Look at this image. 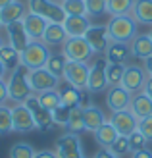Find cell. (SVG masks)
I'll return each mask as SVG.
<instances>
[{
  "label": "cell",
  "mask_w": 152,
  "mask_h": 158,
  "mask_svg": "<svg viewBox=\"0 0 152 158\" xmlns=\"http://www.w3.org/2000/svg\"><path fill=\"white\" fill-rule=\"evenodd\" d=\"M108 37L112 43H123L129 44L139 35V23L133 19V15H114L106 23Z\"/></svg>",
  "instance_id": "obj_1"
},
{
  "label": "cell",
  "mask_w": 152,
  "mask_h": 158,
  "mask_svg": "<svg viewBox=\"0 0 152 158\" xmlns=\"http://www.w3.org/2000/svg\"><path fill=\"white\" fill-rule=\"evenodd\" d=\"M6 85H8V98H10L14 104H23L27 98L33 97V89L27 81V69L19 66L18 69L8 73L6 77Z\"/></svg>",
  "instance_id": "obj_2"
},
{
  "label": "cell",
  "mask_w": 152,
  "mask_h": 158,
  "mask_svg": "<svg viewBox=\"0 0 152 158\" xmlns=\"http://www.w3.org/2000/svg\"><path fill=\"white\" fill-rule=\"evenodd\" d=\"M27 12L41 15L48 23H64L68 18V14L64 12V6L58 0H29Z\"/></svg>",
  "instance_id": "obj_3"
},
{
  "label": "cell",
  "mask_w": 152,
  "mask_h": 158,
  "mask_svg": "<svg viewBox=\"0 0 152 158\" xmlns=\"http://www.w3.org/2000/svg\"><path fill=\"white\" fill-rule=\"evenodd\" d=\"M50 56V50L43 41H31L25 48L21 50V66L27 72L41 69L46 66V60Z\"/></svg>",
  "instance_id": "obj_4"
},
{
  "label": "cell",
  "mask_w": 152,
  "mask_h": 158,
  "mask_svg": "<svg viewBox=\"0 0 152 158\" xmlns=\"http://www.w3.org/2000/svg\"><path fill=\"white\" fill-rule=\"evenodd\" d=\"M106 66L108 60L104 54H98L91 64H89V83H87V91L91 94H98L108 89V77H106Z\"/></svg>",
  "instance_id": "obj_5"
},
{
  "label": "cell",
  "mask_w": 152,
  "mask_h": 158,
  "mask_svg": "<svg viewBox=\"0 0 152 158\" xmlns=\"http://www.w3.org/2000/svg\"><path fill=\"white\" fill-rule=\"evenodd\" d=\"M62 54L69 62H85V64H91L94 58V52L85 37H69L62 46Z\"/></svg>",
  "instance_id": "obj_6"
},
{
  "label": "cell",
  "mask_w": 152,
  "mask_h": 158,
  "mask_svg": "<svg viewBox=\"0 0 152 158\" xmlns=\"http://www.w3.org/2000/svg\"><path fill=\"white\" fill-rule=\"evenodd\" d=\"M56 154L58 158H87L83 152V145H81V137L77 133H64L62 137L56 141Z\"/></svg>",
  "instance_id": "obj_7"
},
{
  "label": "cell",
  "mask_w": 152,
  "mask_h": 158,
  "mask_svg": "<svg viewBox=\"0 0 152 158\" xmlns=\"http://www.w3.org/2000/svg\"><path fill=\"white\" fill-rule=\"evenodd\" d=\"M62 79L66 83H69L71 87L79 89V91L87 89V83H89V64H85V62H69L68 60Z\"/></svg>",
  "instance_id": "obj_8"
},
{
  "label": "cell",
  "mask_w": 152,
  "mask_h": 158,
  "mask_svg": "<svg viewBox=\"0 0 152 158\" xmlns=\"http://www.w3.org/2000/svg\"><path fill=\"white\" fill-rule=\"evenodd\" d=\"M27 81L31 85L33 93H44V91H52V89H58L60 85V79L52 75L46 68L41 69H33V72H27Z\"/></svg>",
  "instance_id": "obj_9"
},
{
  "label": "cell",
  "mask_w": 152,
  "mask_h": 158,
  "mask_svg": "<svg viewBox=\"0 0 152 158\" xmlns=\"http://www.w3.org/2000/svg\"><path fill=\"white\" fill-rule=\"evenodd\" d=\"M85 41L89 43V46L92 48L94 56L104 54L106 48L110 46V37H108V27L106 25H97V23H91V27L87 29L85 33Z\"/></svg>",
  "instance_id": "obj_10"
},
{
  "label": "cell",
  "mask_w": 152,
  "mask_h": 158,
  "mask_svg": "<svg viewBox=\"0 0 152 158\" xmlns=\"http://www.w3.org/2000/svg\"><path fill=\"white\" fill-rule=\"evenodd\" d=\"M110 122L116 127V131L119 133V135H123V137H129L133 131L139 129V118L135 116L129 108L119 110V112H112Z\"/></svg>",
  "instance_id": "obj_11"
},
{
  "label": "cell",
  "mask_w": 152,
  "mask_h": 158,
  "mask_svg": "<svg viewBox=\"0 0 152 158\" xmlns=\"http://www.w3.org/2000/svg\"><path fill=\"white\" fill-rule=\"evenodd\" d=\"M12 123H14L15 133H31L33 129H37L35 118L25 104H14L12 106Z\"/></svg>",
  "instance_id": "obj_12"
},
{
  "label": "cell",
  "mask_w": 152,
  "mask_h": 158,
  "mask_svg": "<svg viewBox=\"0 0 152 158\" xmlns=\"http://www.w3.org/2000/svg\"><path fill=\"white\" fill-rule=\"evenodd\" d=\"M146 72L142 66H127L125 68V73L121 79V87H125L129 93L137 94L145 89V83H146Z\"/></svg>",
  "instance_id": "obj_13"
},
{
  "label": "cell",
  "mask_w": 152,
  "mask_h": 158,
  "mask_svg": "<svg viewBox=\"0 0 152 158\" xmlns=\"http://www.w3.org/2000/svg\"><path fill=\"white\" fill-rule=\"evenodd\" d=\"M133 93H129L121 85L110 87V91L106 93V106L110 108V112H119V110H127L131 104Z\"/></svg>",
  "instance_id": "obj_14"
},
{
  "label": "cell",
  "mask_w": 152,
  "mask_h": 158,
  "mask_svg": "<svg viewBox=\"0 0 152 158\" xmlns=\"http://www.w3.org/2000/svg\"><path fill=\"white\" fill-rule=\"evenodd\" d=\"M23 104L31 110V114H33L35 123H37L39 129H50V125H54V122H52V112H48L46 108H43V104L37 98V94H33L31 98H27Z\"/></svg>",
  "instance_id": "obj_15"
},
{
  "label": "cell",
  "mask_w": 152,
  "mask_h": 158,
  "mask_svg": "<svg viewBox=\"0 0 152 158\" xmlns=\"http://www.w3.org/2000/svg\"><path fill=\"white\" fill-rule=\"evenodd\" d=\"M21 23H23V27H25V33L29 35L31 41H43L44 29H46V25H48V21H46V19H43L41 15H37V14L27 12L25 18L21 19Z\"/></svg>",
  "instance_id": "obj_16"
},
{
  "label": "cell",
  "mask_w": 152,
  "mask_h": 158,
  "mask_svg": "<svg viewBox=\"0 0 152 158\" xmlns=\"http://www.w3.org/2000/svg\"><path fill=\"white\" fill-rule=\"evenodd\" d=\"M4 31H6V39H8V43H10L14 48H18L19 52L31 43V39H29V35L25 33V27H23V23H21V21H15V23H10V25H6Z\"/></svg>",
  "instance_id": "obj_17"
},
{
  "label": "cell",
  "mask_w": 152,
  "mask_h": 158,
  "mask_svg": "<svg viewBox=\"0 0 152 158\" xmlns=\"http://www.w3.org/2000/svg\"><path fill=\"white\" fill-rule=\"evenodd\" d=\"M27 14V6L21 2V0H14L8 6H4L0 10V23L2 27L10 25V23H15V21H21Z\"/></svg>",
  "instance_id": "obj_18"
},
{
  "label": "cell",
  "mask_w": 152,
  "mask_h": 158,
  "mask_svg": "<svg viewBox=\"0 0 152 158\" xmlns=\"http://www.w3.org/2000/svg\"><path fill=\"white\" fill-rule=\"evenodd\" d=\"M129 50H131V56L137 58V60H142L145 62L146 58L152 56V39L150 35L146 33H141L133 39V41L129 43Z\"/></svg>",
  "instance_id": "obj_19"
},
{
  "label": "cell",
  "mask_w": 152,
  "mask_h": 158,
  "mask_svg": "<svg viewBox=\"0 0 152 158\" xmlns=\"http://www.w3.org/2000/svg\"><path fill=\"white\" fill-rule=\"evenodd\" d=\"M68 33H66V27L64 23H48L44 29V35H43V43L48 46H64V43L68 41Z\"/></svg>",
  "instance_id": "obj_20"
},
{
  "label": "cell",
  "mask_w": 152,
  "mask_h": 158,
  "mask_svg": "<svg viewBox=\"0 0 152 158\" xmlns=\"http://www.w3.org/2000/svg\"><path fill=\"white\" fill-rule=\"evenodd\" d=\"M68 37H85L87 29L91 27V18L89 15H68L64 21Z\"/></svg>",
  "instance_id": "obj_21"
},
{
  "label": "cell",
  "mask_w": 152,
  "mask_h": 158,
  "mask_svg": "<svg viewBox=\"0 0 152 158\" xmlns=\"http://www.w3.org/2000/svg\"><path fill=\"white\" fill-rule=\"evenodd\" d=\"M83 120H85V131L94 133L106 122V116H104V112L97 104H87V106H83Z\"/></svg>",
  "instance_id": "obj_22"
},
{
  "label": "cell",
  "mask_w": 152,
  "mask_h": 158,
  "mask_svg": "<svg viewBox=\"0 0 152 158\" xmlns=\"http://www.w3.org/2000/svg\"><path fill=\"white\" fill-rule=\"evenodd\" d=\"M129 110L139 118V120H142V118H148L152 116V98L148 97V94L145 93H137V94H133V98H131V104H129Z\"/></svg>",
  "instance_id": "obj_23"
},
{
  "label": "cell",
  "mask_w": 152,
  "mask_h": 158,
  "mask_svg": "<svg viewBox=\"0 0 152 158\" xmlns=\"http://www.w3.org/2000/svg\"><path fill=\"white\" fill-rule=\"evenodd\" d=\"M104 56L110 64H125L127 60L131 58V50H129V44H123V43H110V46L106 48Z\"/></svg>",
  "instance_id": "obj_24"
},
{
  "label": "cell",
  "mask_w": 152,
  "mask_h": 158,
  "mask_svg": "<svg viewBox=\"0 0 152 158\" xmlns=\"http://www.w3.org/2000/svg\"><path fill=\"white\" fill-rule=\"evenodd\" d=\"M117 137H119V133L116 131V127L112 125L110 120H106L97 131H94V139H97V143H98L102 148H110L112 145L116 143Z\"/></svg>",
  "instance_id": "obj_25"
},
{
  "label": "cell",
  "mask_w": 152,
  "mask_h": 158,
  "mask_svg": "<svg viewBox=\"0 0 152 158\" xmlns=\"http://www.w3.org/2000/svg\"><path fill=\"white\" fill-rule=\"evenodd\" d=\"M0 62L4 64L8 72H14L21 66V52L18 48H14L10 43H4L0 48Z\"/></svg>",
  "instance_id": "obj_26"
},
{
  "label": "cell",
  "mask_w": 152,
  "mask_h": 158,
  "mask_svg": "<svg viewBox=\"0 0 152 158\" xmlns=\"http://www.w3.org/2000/svg\"><path fill=\"white\" fill-rule=\"evenodd\" d=\"M60 94H62V106H66L69 110H75V108H83L81 102H83V91L71 87L69 83H66L60 89Z\"/></svg>",
  "instance_id": "obj_27"
},
{
  "label": "cell",
  "mask_w": 152,
  "mask_h": 158,
  "mask_svg": "<svg viewBox=\"0 0 152 158\" xmlns=\"http://www.w3.org/2000/svg\"><path fill=\"white\" fill-rule=\"evenodd\" d=\"M131 15L139 25H152V0H135Z\"/></svg>",
  "instance_id": "obj_28"
},
{
  "label": "cell",
  "mask_w": 152,
  "mask_h": 158,
  "mask_svg": "<svg viewBox=\"0 0 152 158\" xmlns=\"http://www.w3.org/2000/svg\"><path fill=\"white\" fill-rule=\"evenodd\" d=\"M66 64H68V58L64 56L62 52H50V56H48V60H46L44 68L48 69L52 75L62 79L64 77V69H66Z\"/></svg>",
  "instance_id": "obj_29"
},
{
  "label": "cell",
  "mask_w": 152,
  "mask_h": 158,
  "mask_svg": "<svg viewBox=\"0 0 152 158\" xmlns=\"http://www.w3.org/2000/svg\"><path fill=\"white\" fill-rule=\"evenodd\" d=\"M39 102L43 104V108H46L48 112H54L56 108L62 106V94L58 89H52V91H44V93H39L37 94Z\"/></svg>",
  "instance_id": "obj_30"
},
{
  "label": "cell",
  "mask_w": 152,
  "mask_h": 158,
  "mask_svg": "<svg viewBox=\"0 0 152 158\" xmlns=\"http://www.w3.org/2000/svg\"><path fill=\"white\" fill-rule=\"evenodd\" d=\"M135 0H108V15H131Z\"/></svg>",
  "instance_id": "obj_31"
},
{
  "label": "cell",
  "mask_w": 152,
  "mask_h": 158,
  "mask_svg": "<svg viewBox=\"0 0 152 158\" xmlns=\"http://www.w3.org/2000/svg\"><path fill=\"white\" fill-rule=\"evenodd\" d=\"M68 131L71 133H77V135H81L85 131V120H83V108H75L71 110L69 114V120H68Z\"/></svg>",
  "instance_id": "obj_32"
},
{
  "label": "cell",
  "mask_w": 152,
  "mask_h": 158,
  "mask_svg": "<svg viewBox=\"0 0 152 158\" xmlns=\"http://www.w3.org/2000/svg\"><path fill=\"white\" fill-rule=\"evenodd\" d=\"M125 68L127 66H123V64H110V62H108V66H106V77H108V85L110 87L121 85Z\"/></svg>",
  "instance_id": "obj_33"
},
{
  "label": "cell",
  "mask_w": 152,
  "mask_h": 158,
  "mask_svg": "<svg viewBox=\"0 0 152 158\" xmlns=\"http://www.w3.org/2000/svg\"><path fill=\"white\" fill-rule=\"evenodd\" d=\"M87 4V15L92 18H102L108 14V0H85Z\"/></svg>",
  "instance_id": "obj_34"
},
{
  "label": "cell",
  "mask_w": 152,
  "mask_h": 158,
  "mask_svg": "<svg viewBox=\"0 0 152 158\" xmlns=\"http://www.w3.org/2000/svg\"><path fill=\"white\" fill-rule=\"evenodd\" d=\"M14 131L12 123V108L8 104H0V135H8Z\"/></svg>",
  "instance_id": "obj_35"
},
{
  "label": "cell",
  "mask_w": 152,
  "mask_h": 158,
  "mask_svg": "<svg viewBox=\"0 0 152 158\" xmlns=\"http://www.w3.org/2000/svg\"><path fill=\"white\" fill-rule=\"evenodd\" d=\"M35 152L37 151L29 143H15V145L10 147L8 156L10 158H35Z\"/></svg>",
  "instance_id": "obj_36"
},
{
  "label": "cell",
  "mask_w": 152,
  "mask_h": 158,
  "mask_svg": "<svg viewBox=\"0 0 152 158\" xmlns=\"http://www.w3.org/2000/svg\"><path fill=\"white\" fill-rule=\"evenodd\" d=\"M62 6L68 15H87L85 0H66V2H62Z\"/></svg>",
  "instance_id": "obj_37"
},
{
  "label": "cell",
  "mask_w": 152,
  "mask_h": 158,
  "mask_svg": "<svg viewBox=\"0 0 152 158\" xmlns=\"http://www.w3.org/2000/svg\"><path fill=\"white\" fill-rule=\"evenodd\" d=\"M127 141H129V151H131V152H137V151H141V148H146V145H148L146 137L142 135L139 129L133 131L131 135L127 137Z\"/></svg>",
  "instance_id": "obj_38"
},
{
  "label": "cell",
  "mask_w": 152,
  "mask_h": 158,
  "mask_svg": "<svg viewBox=\"0 0 152 158\" xmlns=\"http://www.w3.org/2000/svg\"><path fill=\"white\" fill-rule=\"evenodd\" d=\"M110 151L114 152L116 156H119V158H121V156H125L127 152H131V151H129V141H127V137L119 135V137L116 139V143L110 147Z\"/></svg>",
  "instance_id": "obj_39"
},
{
  "label": "cell",
  "mask_w": 152,
  "mask_h": 158,
  "mask_svg": "<svg viewBox=\"0 0 152 158\" xmlns=\"http://www.w3.org/2000/svg\"><path fill=\"white\" fill-rule=\"evenodd\" d=\"M69 114H71V110H69V108H66V106L56 108L54 112H52V122H54V125H68Z\"/></svg>",
  "instance_id": "obj_40"
},
{
  "label": "cell",
  "mask_w": 152,
  "mask_h": 158,
  "mask_svg": "<svg viewBox=\"0 0 152 158\" xmlns=\"http://www.w3.org/2000/svg\"><path fill=\"white\" fill-rule=\"evenodd\" d=\"M139 131L146 137V141H152V116L139 120Z\"/></svg>",
  "instance_id": "obj_41"
},
{
  "label": "cell",
  "mask_w": 152,
  "mask_h": 158,
  "mask_svg": "<svg viewBox=\"0 0 152 158\" xmlns=\"http://www.w3.org/2000/svg\"><path fill=\"white\" fill-rule=\"evenodd\" d=\"M10 100L8 98V85H6V79H0V104H6Z\"/></svg>",
  "instance_id": "obj_42"
},
{
  "label": "cell",
  "mask_w": 152,
  "mask_h": 158,
  "mask_svg": "<svg viewBox=\"0 0 152 158\" xmlns=\"http://www.w3.org/2000/svg\"><path fill=\"white\" fill-rule=\"evenodd\" d=\"M94 158H119V156H116L114 152H112L110 151V148H98V151L97 152H94Z\"/></svg>",
  "instance_id": "obj_43"
},
{
  "label": "cell",
  "mask_w": 152,
  "mask_h": 158,
  "mask_svg": "<svg viewBox=\"0 0 152 158\" xmlns=\"http://www.w3.org/2000/svg\"><path fill=\"white\" fill-rule=\"evenodd\" d=\"M35 158H58L56 151H50V148H43V151H37Z\"/></svg>",
  "instance_id": "obj_44"
},
{
  "label": "cell",
  "mask_w": 152,
  "mask_h": 158,
  "mask_svg": "<svg viewBox=\"0 0 152 158\" xmlns=\"http://www.w3.org/2000/svg\"><path fill=\"white\" fill-rule=\"evenodd\" d=\"M131 158H152V151H150V148H141V151L133 152Z\"/></svg>",
  "instance_id": "obj_45"
},
{
  "label": "cell",
  "mask_w": 152,
  "mask_h": 158,
  "mask_svg": "<svg viewBox=\"0 0 152 158\" xmlns=\"http://www.w3.org/2000/svg\"><path fill=\"white\" fill-rule=\"evenodd\" d=\"M142 93L148 94V97L152 98V75L146 77V83H145V89H142Z\"/></svg>",
  "instance_id": "obj_46"
},
{
  "label": "cell",
  "mask_w": 152,
  "mask_h": 158,
  "mask_svg": "<svg viewBox=\"0 0 152 158\" xmlns=\"http://www.w3.org/2000/svg\"><path fill=\"white\" fill-rule=\"evenodd\" d=\"M142 68H145V72H146V75H152V56L145 60V66H142Z\"/></svg>",
  "instance_id": "obj_47"
},
{
  "label": "cell",
  "mask_w": 152,
  "mask_h": 158,
  "mask_svg": "<svg viewBox=\"0 0 152 158\" xmlns=\"http://www.w3.org/2000/svg\"><path fill=\"white\" fill-rule=\"evenodd\" d=\"M8 73H10V72H8V69L4 68V64L0 62V79H6V77H8Z\"/></svg>",
  "instance_id": "obj_48"
},
{
  "label": "cell",
  "mask_w": 152,
  "mask_h": 158,
  "mask_svg": "<svg viewBox=\"0 0 152 158\" xmlns=\"http://www.w3.org/2000/svg\"><path fill=\"white\" fill-rule=\"evenodd\" d=\"M10 2H14V0H0V10H2L4 6H8V4H10Z\"/></svg>",
  "instance_id": "obj_49"
},
{
  "label": "cell",
  "mask_w": 152,
  "mask_h": 158,
  "mask_svg": "<svg viewBox=\"0 0 152 158\" xmlns=\"http://www.w3.org/2000/svg\"><path fill=\"white\" fill-rule=\"evenodd\" d=\"M6 41H4V39H2V33H0V48H2V44H4Z\"/></svg>",
  "instance_id": "obj_50"
},
{
  "label": "cell",
  "mask_w": 152,
  "mask_h": 158,
  "mask_svg": "<svg viewBox=\"0 0 152 158\" xmlns=\"http://www.w3.org/2000/svg\"><path fill=\"white\" fill-rule=\"evenodd\" d=\"M58 2H60V4H62V2H66V0H58Z\"/></svg>",
  "instance_id": "obj_51"
},
{
  "label": "cell",
  "mask_w": 152,
  "mask_h": 158,
  "mask_svg": "<svg viewBox=\"0 0 152 158\" xmlns=\"http://www.w3.org/2000/svg\"><path fill=\"white\" fill-rule=\"evenodd\" d=\"M148 35H150V39H152V31H150V33H148Z\"/></svg>",
  "instance_id": "obj_52"
},
{
  "label": "cell",
  "mask_w": 152,
  "mask_h": 158,
  "mask_svg": "<svg viewBox=\"0 0 152 158\" xmlns=\"http://www.w3.org/2000/svg\"><path fill=\"white\" fill-rule=\"evenodd\" d=\"M0 29H4V27H2V23H0Z\"/></svg>",
  "instance_id": "obj_53"
},
{
  "label": "cell",
  "mask_w": 152,
  "mask_h": 158,
  "mask_svg": "<svg viewBox=\"0 0 152 158\" xmlns=\"http://www.w3.org/2000/svg\"><path fill=\"white\" fill-rule=\"evenodd\" d=\"M27 2H29V0H27Z\"/></svg>",
  "instance_id": "obj_54"
}]
</instances>
